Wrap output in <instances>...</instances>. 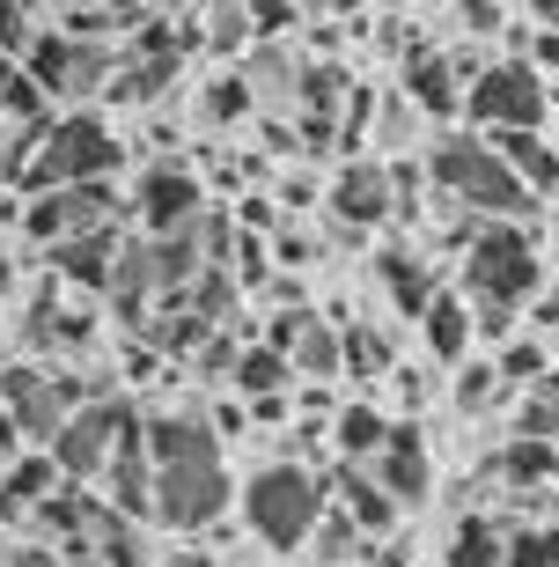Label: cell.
<instances>
[{
    "mask_svg": "<svg viewBox=\"0 0 559 567\" xmlns=\"http://www.w3.org/2000/svg\"><path fill=\"white\" fill-rule=\"evenodd\" d=\"M228 274H236V288H266V280H272V236H244Z\"/></svg>",
    "mask_w": 559,
    "mask_h": 567,
    "instance_id": "4dcf8cb0",
    "label": "cell"
},
{
    "mask_svg": "<svg viewBox=\"0 0 559 567\" xmlns=\"http://www.w3.org/2000/svg\"><path fill=\"white\" fill-rule=\"evenodd\" d=\"M272 258H280V266H288V274H310L317 258H324V244H317L310 229H294V221H288V229L272 236Z\"/></svg>",
    "mask_w": 559,
    "mask_h": 567,
    "instance_id": "1f68e13d",
    "label": "cell"
},
{
    "mask_svg": "<svg viewBox=\"0 0 559 567\" xmlns=\"http://www.w3.org/2000/svg\"><path fill=\"white\" fill-rule=\"evenodd\" d=\"M449 377H456L449 383V405L464 413V421H478V413H494V405L508 399V377L494 369V354H472L464 369H449Z\"/></svg>",
    "mask_w": 559,
    "mask_h": 567,
    "instance_id": "603a6c76",
    "label": "cell"
},
{
    "mask_svg": "<svg viewBox=\"0 0 559 567\" xmlns=\"http://www.w3.org/2000/svg\"><path fill=\"white\" fill-rule=\"evenodd\" d=\"M66 567H104V560H96V553H66Z\"/></svg>",
    "mask_w": 559,
    "mask_h": 567,
    "instance_id": "f35d334b",
    "label": "cell"
},
{
    "mask_svg": "<svg viewBox=\"0 0 559 567\" xmlns=\"http://www.w3.org/2000/svg\"><path fill=\"white\" fill-rule=\"evenodd\" d=\"M508 567H559V524L508 530Z\"/></svg>",
    "mask_w": 559,
    "mask_h": 567,
    "instance_id": "83f0119b",
    "label": "cell"
},
{
    "mask_svg": "<svg viewBox=\"0 0 559 567\" xmlns=\"http://www.w3.org/2000/svg\"><path fill=\"white\" fill-rule=\"evenodd\" d=\"M324 508L332 502H324V480H317L310 457H272L244 480V524H250V538L266 553H280V560L317 538Z\"/></svg>",
    "mask_w": 559,
    "mask_h": 567,
    "instance_id": "3957f363",
    "label": "cell"
},
{
    "mask_svg": "<svg viewBox=\"0 0 559 567\" xmlns=\"http://www.w3.org/2000/svg\"><path fill=\"white\" fill-rule=\"evenodd\" d=\"M552 391H559V369H552Z\"/></svg>",
    "mask_w": 559,
    "mask_h": 567,
    "instance_id": "b9f144b4",
    "label": "cell"
},
{
    "mask_svg": "<svg viewBox=\"0 0 559 567\" xmlns=\"http://www.w3.org/2000/svg\"><path fill=\"white\" fill-rule=\"evenodd\" d=\"M214 207V185L191 163H147L133 185V221L141 236H185L199 229V214Z\"/></svg>",
    "mask_w": 559,
    "mask_h": 567,
    "instance_id": "ba28073f",
    "label": "cell"
},
{
    "mask_svg": "<svg viewBox=\"0 0 559 567\" xmlns=\"http://www.w3.org/2000/svg\"><path fill=\"white\" fill-rule=\"evenodd\" d=\"M22 450H30V435H22V427H15V413L0 405V472H8V464H15Z\"/></svg>",
    "mask_w": 559,
    "mask_h": 567,
    "instance_id": "d590c367",
    "label": "cell"
},
{
    "mask_svg": "<svg viewBox=\"0 0 559 567\" xmlns=\"http://www.w3.org/2000/svg\"><path fill=\"white\" fill-rule=\"evenodd\" d=\"M391 413L375 399H346L332 413V464H375L383 457V442H391Z\"/></svg>",
    "mask_w": 559,
    "mask_h": 567,
    "instance_id": "e0dca14e",
    "label": "cell"
},
{
    "mask_svg": "<svg viewBox=\"0 0 559 567\" xmlns=\"http://www.w3.org/2000/svg\"><path fill=\"white\" fill-rule=\"evenodd\" d=\"M339 332H346V383H383L397 369V347H391V332H383V324H339Z\"/></svg>",
    "mask_w": 559,
    "mask_h": 567,
    "instance_id": "cb8c5ba5",
    "label": "cell"
},
{
    "mask_svg": "<svg viewBox=\"0 0 559 567\" xmlns=\"http://www.w3.org/2000/svg\"><path fill=\"white\" fill-rule=\"evenodd\" d=\"M420 163H427V185L442 207H464L478 221H530L538 214V199L522 192V177L500 163V147L486 133H442V141H427Z\"/></svg>",
    "mask_w": 559,
    "mask_h": 567,
    "instance_id": "7a4b0ae2",
    "label": "cell"
},
{
    "mask_svg": "<svg viewBox=\"0 0 559 567\" xmlns=\"http://www.w3.org/2000/svg\"><path fill=\"white\" fill-rule=\"evenodd\" d=\"M369 472L391 486L405 508H420L427 494H435V457H427V435H420L413 421H397V427H391V442H383V457H375Z\"/></svg>",
    "mask_w": 559,
    "mask_h": 567,
    "instance_id": "5bb4252c",
    "label": "cell"
},
{
    "mask_svg": "<svg viewBox=\"0 0 559 567\" xmlns=\"http://www.w3.org/2000/svg\"><path fill=\"white\" fill-rule=\"evenodd\" d=\"M494 472H500L508 486H530V494H538V486H552V480H559V442L508 435V442H500V457H494Z\"/></svg>",
    "mask_w": 559,
    "mask_h": 567,
    "instance_id": "7402d4cb",
    "label": "cell"
},
{
    "mask_svg": "<svg viewBox=\"0 0 559 567\" xmlns=\"http://www.w3.org/2000/svg\"><path fill=\"white\" fill-rule=\"evenodd\" d=\"M141 427H147V457H155V524L185 530V538L214 530L228 516V450L214 435V421L191 405H177V413L147 405Z\"/></svg>",
    "mask_w": 559,
    "mask_h": 567,
    "instance_id": "6da1fadb",
    "label": "cell"
},
{
    "mask_svg": "<svg viewBox=\"0 0 559 567\" xmlns=\"http://www.w3.org/2000/svg\"><path fill=\"white\" fill-rule=\"evenodd\" d=\"M8 567H66V553L52 546V538H22V546L8 553Z\"/></svg>",
    "mask_w": 559,
    "mask_h": 567,
    "instance_id": "e575fe53",
    "label": "cell"
},
{
    "mask_svg": "<svg viewBox=\"0 0 559 567\" xmlns=\"http://www.w3.org/2000/svg\"><path fill=\"white\" fill-rule=\"evenodd\" d=\"M420 347H427L435 369H464V361L478 354V310H472V295L442 288L435 302H427V317H420Z\"/></svg>",
    "mask_w": 559,
    "mask_h": 567,
    "instance_id": "7c38bea8",
    "label": "cell"
},
{
    "mask_svg": "<svg viewBox=\"0 0 559 567\" xmlns=\"http://www.w3.org/2000/svg\"><path fill=\"white\" fill-rule=\"evenodd\" d=\"M522 8H530V22H552L559 30V0H522Z\"/></svg>",
    "mask_w": 559,
    "mask_h": 567,
    "instance_id": "8d00e7d4",
    "label": "cell"
},
{
    "mask_svg": "<svg viewBox=\"0 0 559 567\" xmlns=\"http://www.w3.org/2000/svg\"><path fill=\"white\" fill-rule=\"evenodd\" d=\"M324 214H332V236H369L383 229L397 214V177L391 163H375V155H353L324 177Z\"/></svg>",
    "mask_w": 559,
    "mask_h": 567,
    "instance_id": "9c48e42d",
    "label": "cell"
},
{
    "mask_svg": "<svg viewBox=\"0 0 559 567\" xmlns=\"http://www.w3.org/2000/svg\"><path fill=\"white\" fill-rule=\"evenodd\" d=\"M44 16H66V8H89V0H38Z\"/></svg>",
    "mask_w": 559,
    "mask_h": 567,
    "instance_id": "74e56055",
    "label": "cell"
},
{
    "mask_svg": "<svg viewBox=\"0 0 559 567\" xmlns=\"http://www.w3.org/2000/svg\"><path fill=\"white\" fill-rule=\"evenodd\" d=\"M456 30H464L472 44H486V38H508L516 22H508V8H500V0H456Z\"/></svg>",
    "mask_w": 559,
    "mask_h": 567,
    "instance_id": "f1b7e54d",
    "label": "cell"
},
{
    "mask_svg": "<svg viewBox=\"0 0 559 567\" xmlns=\"http://www.w3.org/2000/svg\"><path fill=\"white\" fill-rule=\"evenodd\" d=\"M545 280H552L545 251L522 221H486L472 236V251H464V295L478 310H530L545 295Z\"/></svg>",
    "mask_w": 559,
    "mask_h": 567,
    "instance_id": "277c9868",
    "label": "cell"
},
{
    "mask_svg": "<svg viewBox=\"0 0 559 567\" xmlns=\"http://www.w3.org/2000/svg\"><path fill=\"white\" fill-rule=\"evenodd\" d=\"M125 251H133V244H125L118 229L74 236V244H60V251H52V274H60L66 288H82V295H111V280H118Z\"/></svg>",
    "mask_w": 559,
    "mask_h": 567,
    "instance_id": "9a60e30c",
    "label": "cell"
},
{
    "mask_svg": "<svg viewBox=\"0 0 559 567\" xmlns=\"http://www.w3.org/2000/svg\"><path fill=\"white\" fill-rule=\"evenodd\" d=\"M449 567H508V530L494 516H464L449 538Z\"/></svg>",
    "mask_w": 559,
    "mask_h": 567,
    "instance_id": "d4e9b609",
    "label": "cell"
},
{
    "mask_svg": "<svg viewBox=\"0 0 559 567\" xmlns=\"http://www.w3.org/2000/svg\"><path fill=\"white\" fill-rule=\"evenodd\" d=\"M375 0H302V16L310 22H361Z\"/></svg>",
    "mask_w": 559,
    "mask_h": 567,
    "instance_id": "836d02e7",
    "label": "cell"
},
{
    "mask_svg": "<svg viewBox=\"0 0 559 567\" xmlns=\"http://www.w3.org/2000/svg\"><path fill=\"white\" fill-rule=\"evenodd\" d=\"M522 324H530V332H545V339H559V280H545V295L522 310Z\"/></svg>",
    "mask_w": 559,
    "mask_h": 567,
    "instance_id": "d6a6232c",
    "label": "cell"
},
{
    "mask_svg": "<svg viewBox=\"0 0 559 567\" xmlns=\"http://www.w3.org/2000/svg\"><path fill=\"white\" fill-rule=\"evenodd\" d=\"M228 391H236V399H272V391H294V361L280 354V347H266V339H258V347H244V354H236Z\"/></svg>",
    "mask_w": 559,
    "mask_h": 567,
    "instance_id": "44dd1931",
    "label": "cell"
},
{
    "mask_svg": "<svg viewBox=\"0 0 559 567\" xmlns=\"http://www.w3.org/2000/svg\"><path fill=\"white\" fill-rule=\"evenodd\" d=\"M133 435H141V405L96 399V405H82V413H74L60 435L44 442V450H52V464H60V480H74V486H104L111 457H118Z\"/></svg>",
    "mask_w": 559,
    "mask_h": 567,
    "instance_id": "52a82bcc",
    "label": "cell"
},
{
    "mask_svg": "<svg viewBox=\"0 0 559 567\" xmlns=\"http://www.w3.org/2000/svg\"><path fill=\"white\" fill-rule=\"evenodd\" d=\"M375 288H383L391 317L420 324V317H427V302H435L449 280H442L435 251H420V244H383V251H375Z\"/></svg>",
    "mask_w": 559,
    "mask_h": 567,
    "instance_id": "30bf717a",
    "label": "cell"
},
{
    "mask_svg": "<svg viewBox=\"0 0 559 567\" xmlns=\"http://www.w3.org/2000/svg\"><path fill=\"white\" fill-rule=\"evenodd\" d=\"M383 383H391V399L405 405V421H413V413H427V399H435V377H427L420 361H397V369H391Z\"/></svg>",
    "mask_w": 559,
    "mask_h": 567,
    "instance_id": "f546056e",
    "label": "cell"
},
{
    "mask_svg": "<svg viewBox=\"0 0 559 567\" xmlns=\"http://www.w3.org/2000/svg\"><path fill=\"white\" fill-rule=\"evenodd\" d=\"M397 89H405V104H413L427 126H456V118H464V96H472V82H464V74H456V60H449V44H435V52L405 60Z\"/></svg>",
    "mask_w": 559,
    "mask_h": 567,
    "instance_id": "8fae6325",
    "label": "cell"
},
{
    "mask_svg": "<svg viewBox=\"0 0 559 567\" xmlns=\"http://www.w3.org/2000/svg\"><path fill=\"white\" fill-rule=\"evenodd\" d=\"M339 508H346V524L361 530V538H375V546L405 530V502L375 480L369 464H339Z\"/></svg>",
    "mask_w": 559,
    "mask_h": 567,
    "instance_id": "4fadbf2b",
    "label": "cell"
},
{
    "mask_svg": "<svg viewBox=\"0 0 559 567\" xmlns=\"http://www.w3.org/2000/svg\"><path fill=\"white\" fill-rule=\"evenodd\" d=\"M118 163H125V147H118V133H111V118L96 104H82V111H60V118L38 133V155H30L22 192L104 185V177H118Z\"/></svg>",
    "mask_w": 559,
    "mask_h": 567,
    "instance_id": "5b68a950",
    "label": "cell"
},
{
    "mask_svg": "<svg viewBox=\"0 0 559 567\" xmlns=\"http://www.w3.org/2000/svg\"><path fill=\"white\" fill-rule=\"evenodd\" d=\"M500 147V163L522 177L530 199H559V141L552 133H486Z\"/></svg>",
    "mask_w": 559,
    "mask_h": 567,
    "instance_id": "ac0fdd59",
    "label": "cell"
},
{
    "mask_svg": "<svg viewBox=\"0 0 559 567\" xmlns=\"http://www.w3.org/2000/svg\"><path fill=\"white\" fill-rule=\"evenodd\" d=\"M60 464H52V450H22L8 472H0V524H38V508L60 494Z\"/></svg>",
    "mask_w": 559,
    "mask_h": 567,
    "instance_id": "2e32d148",
    "label": "cell"
},
{
    "mask_svg": "<svg viewBox=\"0 0 559 567\" xmlns=\"http://www.w3.org/2000/svg\"><path fill=\"white\" fill-rule=\"evenodd\" d=\"M0 288H8V251H0Z\"/></svg>",
    "mask_w": 559,
    "mask_h": 567,
    "instance_id": "ab89813d",
    "label": "cell"
},
{
    "mask_svg": "<svg viewBox=\"0 0 559 567\" xmlns=\"http://www.w3.org/2000/svg\"><path fill=\"white\" fill-rule=\"evenodd\" d=\"M199 126L221 133V126H258V96H250V74L244 66H221L207 89H199Z\"/></svg>",
    "mask_w": 559,
    "mask_h": 567,
    "instance_id": "d6986e66",
    "label": "cell"
},
{
    "mask_svg": "<svg viewBox=\"0 0 559 567\" xmlns=\"http://www.w3.org/2000/svg\"><path fill=\"white\" fill-rule=\"evenodd\" d=\"M44 8L38 0H0V52H8V60H30V44L44 38Z\"/></svg>",
    "mask_w": 559,
    "mask_h": 567,
    "instance_id": "484cf974",
    "label": "cell"
},
{
    "mask_svg": "<svg viewBox=\"0 0 559 567\" xmlns=\"http://www.w3.org/2000/svg\"><path fill=\"white\" fill-rule=\"evenodd\" d=\"M545 118H552V82L530 60H508V52L464 96V126L472 133H545Z\"/></svg>",
    "mask_w": 559,
    "mask_h": 567,
    "instance_id": "8992f818",
    "label": "cell"
},
{
    "mask_svg": "<svg viewBox=\"0 0 559 567\" xmlns=\"http://www.w3.org/2000/svg\"><path fill=\"white\" fill-rule=\"evenodd\" d=\"M552 236H559V199H552Z\"/></svg>",
    "mask_w": 559,
    "mask_h": 567,
    "instance_id": "60d3db41",
    "label": "cell"
},
{
    "mask_svg": "<svg viewBox=\"0 0 559 567\" xmlns=\"http://www.w3.org/2000/svg\"><path fill=\"white\" fill-rule=\"evenodd\" d=\"M494 369L508 377V391H538V383H552L559 354H552V339H545V332H530V324H522L508 347H494Z\"/></svg>",
    "mask_w": 559,
    "mask_h": 567,
    "instance_id": "ffe728a7",
    "label": "cell"
},
{
    "mask_svg": "<svg viewBox=\"0 0 559 567\" xmlns=\"http://www.w3.org/2000/svg\"><path fill=\"white\" fill-rule=\"evenodd\" d=\"M516 435L559 442V391H552V383H538V391H522V399H516Z\"/></svg>",
    "mask_w": 559,
    "mask_h": 567,
    "instance_id": "4316f807",
    "label": "cell"
}]
</instances>
